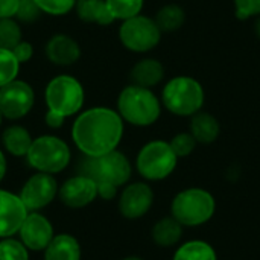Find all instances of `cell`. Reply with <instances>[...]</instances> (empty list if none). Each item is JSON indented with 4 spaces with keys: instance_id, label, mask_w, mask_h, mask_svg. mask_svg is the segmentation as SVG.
<instances>
[{
    "instance_id": "6",
    "label": "cell",
    "mask_w": 260,
    "mask_h": 260,
    "mask_svg": "<svg viewBox=\"0 0 260 260\" xmlns=\"http://www.w3.org/2000/svg\"><path fill=\"white\" fill-rule=\"evenodd\" d=\"M85 101L82 84L70 75H58L50 79L44 90V102L49 111L64 119L78 114Z\"/></svg>"
},
{
    "instance_id": "14",
    "label": "cell",
    "mask_w": 260,
    "mask_h": 260,
    "mask_svg": "<svg viewBox=\"0 0 260 260\" xmlns=\"http://www.w3.org/2000/svg\"><path fill=\"white\" fill-rule=\"evenodd\" d=\"M58 197L64 206L70 209H82L96 200L98 184L91 178L78 174L76 177H72L61 184Z\"/></svg>"
},
{
    "instance_id": "21",
    "label": "cell",
    "mask_w": 260,
    "mask_h": 260,
    "mask_svg": "<svg viewBox=\"0 0 260 260\" xmlns=\"http://www.w3.org/2000/svg\"><path fill=\"white\" fill-rule=\"evenodd\" d=\"M152 241L163 248H169L177 245L183 238V225L174 218L168 216L155 222L151 232Z\"/></svg>"
},
{
    "instance_id": "9",
    "label": "cell",
    "mask_w": 260,
    "mask_h": 260,
    "mask_svg": "<svg viewBox=\"0 0 260 260\" xmlns=\"http://www.w3.org/2000/svg\"><path fill=\"white\" fill-rule=\"evenodd\" d=\"M161 34L155 20L142 14L123 20L119 27L122 46L134 53H148L155 49L161 41Z\"/></svg>"
},
{
    "instance_id": "12",
    "label": "cell",
    "mask_w": 260,
    "mask_h": 260,
    "mask_svg": "<svg viewBox=\"0 0 260 260\" xmlns=\"http://www.w3.org/2000/svg\"><path fill=\"white\" fill-rule=\"evenodd\" d=\"M154 204V192L149 184L137 181L128 184L119 197V212L126 219L145 216Z\"/></svg>"
},
{
    "instance_id": "13",
    "label": "cell",
    "mask_w": 260,
    "mask_h": 260,
    "mask_svg": "<svg viewBox=\"0 0 260 260\" xmlns=\"http://www.w3.org/2000/svg\"><path fill=\"white\" fill-rule=\"evenodd\" d=\"M17 235L30 251H44L55 236L52 222L38 212L27 213Z\"/></svg>"
},
{
    "instance_id": "34",
    "label": "cell",
    "mask_w": 260,
    "mask_h": 260,
    "mask_svg": "<svg viewBox=\"0 0 260 260\" xmlns=\"http://www.w3.org/2000/svg\"><path fill=\"white\" fill-rule=\"evenodd\" d=\"M18 0H0V18H14Z\"/></svg>"
},
{
    "instance_id": "20",
    "label": "cell",
    "mask_w": 260,
    "mask_h": 260,
    "mask_svg": "<svg viewBox=\"0 0 260 260\" xmlns=\"http://www.w3.org/2000/svg\"><path fill=\"white\" fill-rule=\"evenodd\" d=\"M32 137L29 131L21 125H11L2 134V143L6 152L14 157H26L30 145Z\"/></svg>"
},
{
    "instance_id": "15",
    "label": "cell",
    "mask_w": 260,
    "mask_h": 260,
    "mask_svg": "<svg viewBox=\"0 0 260 260\" xmlns=\"http://www.w3.org/2000/svg\"><path fill=\"white\" fill-rule=\"evenodd\" d=\"M27 213L18 195L0 189V238L17 235Z\"/></svg>"
},
{
    "instance_id": "19",
    "label": "cell",
    "mask_w": 260,
    "mask_h": 260,
    "mask_svg": "<svg viewBox=\"0 0 260 260\" xmlns=\"http://www.w3.org/2000/svg\"><path fill=\"white\" fill-rule=\"evenodd\" d=\"M44 260H81V245L72 235H55L44 250Z\"/></svg>"
},
{
    "instance_id": "18",
    "label": "cell",
    "mask_w": 260,
    "mask_h": 260,
    "mask_svg": "<svg viewBox=\"0 0 260 260\" xmlns=\"http://www.w3.org/2000/svg\"><path fill=\"white\" fill-rule=\"evenodd\" d=\"M189 133L195 137L198 143L210 145L218 140L221 134V125H219V120L213 114L201 110L190 117Z\"/></svg>"
},
{
    "instance_id": "2",
    "label": "cell",
    "mask_w": 260,
    "mask_h": 260,
    "mask_svg": "<svg viewBox=\"0 0 260 260\" xmlns=\"http://www.w3.org/2000/svg\"><path fill=\"white\" fill-rule=\"evenodd\" d=\"M161 101L151 88L126 85L117 96V113L123 122L134 126H151L161 116Z\"/></svg>"
},
{
    "instance_id": "3",
    "label": "cell",
    "mask_w": 260,
    "mask_h": 260,
    "mask_svg": "<svg viewBox=\"0 0 260 260\" xmlns=\"http://www.w3.org/2000/svg\"><path fill=\"white\" fill-rule=\"evenodd\" d=\"M160 101L171 114L192 117L203 110L206 91L198 79L187 75H180L165 84Z\"/></svg>"
},
{
    "instance_id": "31",
    "label": "cell",
    "mask_w": 260,
    "mask_h": 260,
    "mask_svg": "<svg viewBox=\"0 0 260 260\" xmlns=\"http://www.w3.org/2000/svg\"><path fill=\"white\" fill-rule=\"evenodd\" d=\"M43 12L37 6L35 0H18L17 12H15V20L23 21V23H32L35 21Z\"/></svg>"
},
{
    "instance_id": "36",
    "label": "cell",
    "mask_w": 260,
    "mask_h": 260,
    "mask_svg": "<svg viewBox=\"0 0 260 260\" xmlns=\"http://www.w3.org/2000/svg\"><path fill=\"white\" fill-rule=\"evenodd\" d=\"M64 117L62 116H59V114H56V113H53V111H46V116H44V122H46V125L49 126V128H52V129H58V128H61L62 125H64Z\"/></svg>"
},
{
    "instance_id": "35",
    "label": "cell",
    "mask_w": 260,
    "mask_h": 260,
    "mask_svg": "<svg viewBox=\"0 0 260 260\" xmlns=\"http://www.w3.org/2000/svg\"><path fill=\"white\" fill-rule=\"evenodd\" d=\"M117 189L119 187H116V186H113L110 183H98V197H101L102 200L110 201V200L116 198Z\"/></svg>"
},
{
    "instance_id": "7",
    "label": "cell",
    "mask_w": 260,
    "mask_h": 260,
    "mask_svg": "<svg viewBox=\"0 0 260 260\" xmlns=\"http://www.w3.org/2000/svg\"><path fill=\"white\" fill-rule=\"evenodd\" d=\"M72 158L69 145L56 136H40L32 140V145L26 154V160L30 168L43 174H59L64 171Z\"/></svg>"
},
{
    "instance_id": "32",
    "label": "cell",
    "mask_w": 260,
    "mask_h": 260,
    "mask_svg": "<svg viewBox=\"0 0 260 260\" xmlns=\"http://www.w3.org/2000/svg\"><path fill=\"white\" fill-rule=\"evenodd\" d=\"M235 15L239 20H250L260 15V0H233Z\"/></svg>"
},
{
    "instance_id": "1",
    "label": "cell",
    "mask_w": 260,
    "mask_h": 260,
    "mask_svg": "<svg viewBox=\"0 0 260 260\" xmlns=\"http://www.w3.org/2000/svg\"><path fill=\"white\" fill-rule=\"evenodd\" d=\"M123 120L108 107L88 108L75 119L72 139L84 157H99L117 149L123 137Z\"/></svg>"
},
{
    "instance_id": "39",
    "label": "cell",
    "mask_w": 260,
    "mask_h": 260,
    "mask_svg": "<svg viewBox=\"0 0 260 260\" xmlns=\"http://www.w3.org/2000/svg\"><path fill=\"white\" fill-rule=\"evenodd\" d=\"M122 260H143L142 257H137V256H128V257H125V259Z\"/></svg>"
},
{
    "instance_id": "40",
    "label": "cell",
    "mask_w": 260,
    "mask_h": 260,
    "mask_svg": "<svg viewBox=\"0 0 260 260\" xmlns=\"http://www.w3.org/2000/svg\"><path fill=\"white\" fill-rule=\"evenodd\" d=\"M3 119H5V117H3V114H2V111H0V126H2V123H3Z\"/></svg>"
},
{
    "instance_id": "26",
    "label": "cell",
    "mask_w": 260,
    "mask_h": 260,
    "mask_svg": "<svg viewBox=\"0 0 260 260\" xmlns=\"http://www.w3.org/2000/svg\"><path fill=\"white\" fill-rule=\"evenodd\" d=\"M21 27L15 18H0V47L12 50L21 41Z\"/></svg>"
},
{
    "instance_id": "4",
    "label": "cell",
    "mask_w": 260,
    "mask_h": 260,
    "mask_svg": "<svg viewBox=\"0 0 260 260\" xmlns=\"http://www.w3.org/2000/svg\"><path fill=\"white\" fill-rule=\"evenodd\" d=\"M216 212L215 197L201 187H189L178 192L171 204V216L183 227H200L207 224Z\"/></svg>"
},
{
    "instance_id": "8",
    "label": "cell",
    "mask_w": 260,
    "mask_h": 260,
    "mask_svg": "<svg viewBox=\"0 0 260 260\" xmlns=\"http://www.w3.org/2000/svg\"><path fill=\"white\" fill-rule=\"evenodd\" d=\"M178 157L169 142L151 140L142 146L136 158V169L146 181L166 180L177 168Z\"/></svg>"
},
{
    "instance_id": "5",
    "label": "cell",
    "mask_w": 260,
    "mask_h": 260,
    "mask_svg": "<svg viewBox=\"0 0 260 260\" xmlns=\"http://www.w3.org/2000/svg\"><path fill=\"white\" fill-rule=\"evenodd\" d=\"M79 174L98 183H110L116 187L125 186L133 174L128 157L114 149L99 157H85L79 165Z\"/></svg>"
},
{
    "instance_id": "33",
    "label": "cell",
    "mask_w": 260,
    "mask_h": 260,
    "mask_svg": "<svg viewBox=\"0 0 260 260\" xmlns=\"http://www.w3.org/2000/svg\"><path fill=\"white\" fill-rule=\"evenodd\" d=\"M12 53L14 56L17 58V61L20 64H26L32 59L34 56V46L29 43V41H20L14 49H12Z\"/></svg>"
},
{
    "instance_id": "23",
    "label": "cell",
    "mask_w": 260,
    "mask_h": 260,
    "mask_svg": "<svg viewBox=\"0 0 260 260\" xmlns=\"http://www.w3.org/2000/svg\"><path fill=\"white\" fill-rule=\"evenodd\" d=\"M154 20L161 32H175L183 27L186 21V12L180 5L169 3L157 11Z\"/></svg>"
},
{
    "instance_id": "22",
    "label": "cell",
    "mask_w": 260,
    "mask_h": 260,
    "mask_svg": "<svg viewBox=\"0 0 260 260\" xmlns=\"http://www.w3.org/2000/svg\"><path fill=\"white\" fill-rule=\"evenodd\" d=\"M75 11L79 20L101 26L111 24L114 20L108 12L105 0H76Z\"/></svg>"
},
{
    "instance_id": "27",
    "label": "cell",
    "mask_w": 260,
    "mask_h": 260,
    "mask_svg": "<svg viewBox=\"0 0 260 260\" xmlns=\"http://www.w3.org/2000/svg\"><path fill=\"white\" fill-rule=\"evenodd\" d=\"M20 66L21 64L17 61L12 50L0 47V87L17 79V75L20 72Z\"/></svg>"
},
{
    "instance_id": "28",
    "label": "cell",
    "mask_w": 260,
    "mask_h": 260,
    "mask_svg": "<svg viewBox=\"0 0 260 260\" xmlns=\"http://www.w3.org/2000/svg\"><path fill=\"white\" fill-rule=\"evenodd\" d=\"M0 260H29V250L20 239L2 238Z\"/></svg>"
},
{
    "instance_id": "16",
    "label": "cell",
    "mask_w": 260,
    "mask_h": 260,
    "mask_svg": "<svg viewBox=\"0 0 260 260\" xmlns=\"http://www.w3.org/2000/svg\"><path fill=\"white\" fill-rule=\"evenodd\" d=\"M44 53L52 64L69 67L81 58V47L73 37L67 34H55L46 43Z\"/></svg>"
},
{
    "instance_id": "38",
    "label": "cell",
    "mask_w": 260,
    "mask_h": 260,
    "mask_svg": "<svg viewBox=\"0 0 260 260\" xmlns=\"http://www.w3.org/2000/svg\"><path fill=\"white\" fill-rule=\"evenodd\" d=\"M254 30H256V35L259 37L260 40V15L256 17V23H254Z\"/></svg>"
},
{
    "instance_id": "17",
    "label": "cell",
    "mask_w": 260,
    "mask_h": 260,
    "mask_svg": "<svg viewBox=\"0 0 260 260\" xmlns=\"http://www.w3.org/2000/svg\"><path fill=\"white\" fill-rule=\"evenodd\" d=\"M163 78H165V66L155 58H143L137 61L129 72L131 84L151 90L155 85H158L163 81Z\"/></svg>"
},
{
    "instance_id": "29",
    "label": "cell",
    "mask_w": 260,
    "mask_h": 260,
    "mask_svg": "<svg viewBox=\"0 0 260 260\" xmlns=\"http://www.w3.org/2000/svg\"><path fill=\"white\" fill-rule=\"evenodd\" d=\"M169 145H171L172 151L175 152V155H177L178 158H184V157H189V155L195 151L198 142H197L195 137L187 131V133H178V134H175V136L171 139Z\"/></svg>"
},
{
    "instance_id": "24",
    "label": "cell",
    "mask_w": 260,
    "mask_h": 260,
    "mask_svg": "<svg viewBox=\"0 0 260 260\" xmlns=\"http://www.w3.org/2000/svg\"><path fill=\"white\" fill-rule=\"evenodd\" d=\"M172 260H218V254L209 242L189 241L177 248Z\"/></svg>"
},
{
    "instance_id": "37",
    "label": "cell",
    "mask_w": 260,
    "mask_h": 260,
    "mask_svg": "<svg viewBox=\"0 0 260 260\" xmlns=\"http://www.w3.org/2000/svg\"><path fill=\"white\" fill-rule=\"evenodd\" d=\"M6 169H8V165H6V157H5L3 151L0 149V181L5 178V175H6Z\"/></svg>"
},
{
    "instance_id": "30",
    "label": "cell",
    "mask_w": 260,
    "mask_h": 260,
    "mask_svg": "<svg viewBox=\"0 0 260 260\" xmlns=\"http://www.w3.org/2000/svg\"><path fill=\"white\" fill-rule=\"evenodd\" d=\"M35 3L43 14L61 17L75 9L76 0H35Z\"/></svg>"
},
{
    "instance_id": "25",
    "label": "cell",
    "mask_w": 260,
    "mask_h": 260,
    "mask_svg": "<svg viewBox=\"0 0 260 260\" xmlns=\"http://www.w3.org/2000/svg\"><path fill=\"white\" fill-rule=\"evenodd\" d=\"M113 20H128L142 14L145 0H105Z\"/></svg>"
},
{
    "instance_id": "10",
    "label": "cell",
    "mask_w": 260,
    "mask_h": 260,
    "mask_svg": "<svg viewBox=\"0 0 260 260\" xmlns=\"http://www.w3.org/2000/svg\"><path fill=\"white\" fill-rule=\"evenodd\" d=\"M34 102L35 93L26 81L14 79L0 87V111L5 119H23L32 110Z\"/></svg>"
},
{
    "instance_id": "11",
    "label": "cell",
    "mask_w": 260,
    "mask_h": 260,
    "mask_svg": "<svg viewBox=\"0 0 260 260\" xmlns=\"http://www.w3.org/2000/svg\"><path fill=\"white\" fill-rule=\"evenodd\" d=\"M58 190L59 187L53 175L37 172L26 180L18 197L27 212H38L58 197Z\"/></svg>"
}]
</instances>
